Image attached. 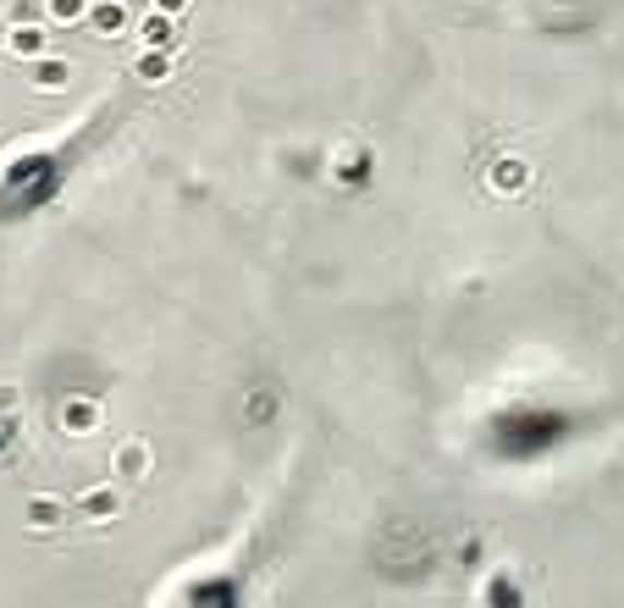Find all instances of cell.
Returning <instances> with one entry per match:
<instances>
[{
  "mask_svg": "<svg viewBox=\"0 0 624 608\" xmlns=\"http://www.w3.org/2000/svg\"><path fill=\"white\" fill-rule=\"evenodd\" d=\"M61 189V160L56 155H23L17 166H12V178H7V216H28V211H39L50 194Z\"/></svg>",
  "mask_w": 624,
  "mask_h": 608,
  "instance_id": "7a4b0ae2",
  "label": "cell"
},
{
  "mask_svg": "<svg viewBox=\"0 0 624 608\" xmlns=\"http://www.w3.org/2000/svg\"><path fill=\"white\" fill-rule=\"evenodd\" d=\"M569 438H575V415H564V409H553V404H514V409H503V415L487 426L492 454H497V460H514V465L542 460V454H553L559 443H569Z\"/></svg>",
  "mask_w": 624,
  "mask_h": 608,
  "instance_id": "6da1fadb",
  "label": "cell"
}]
</instances>
